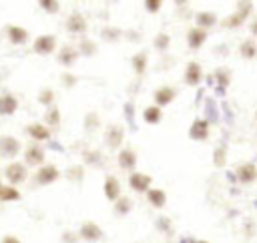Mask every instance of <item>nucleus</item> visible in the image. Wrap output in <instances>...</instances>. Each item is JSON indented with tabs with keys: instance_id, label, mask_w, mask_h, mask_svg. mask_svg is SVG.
<instances>
[{
	"instance_id": "obj_9",
	"label": "nucleus",
	"mask_w": 257,
	"mask_h": 243,
	"mask_svg": "<svg viewBox=\"0 0 257 243\" xmlns=\"http://www.w3.org/2000/svg\"><path fill=\"white\" fill-rule=\"evenodd\" d=\"M80 235H82L84 239L94 241V239H98V237H100V227H98V225H94V223H84V225H82V229H80Z\"/></svg>"
},
{
	"instance_id": "obj_3",
	"label": "nucleus",
	"mask_w": 257,
	"mask_h": 243,
	"mask_svg": "<svg viewBox=\"0 0 257 243\" xmlns=\"http://www.w3.org/2000/svg\"><path fill=\"white\" fill-rule=\"evenodd\" d=\"M6 177H8L10 183H20V181L26 177V169H24V165H20V163H12V165H8V169H6Z\"/></svg>"
},
{
	"instance_id": "obj_4",
	"label": "nucleus",
	"mask_w": 257,
	"mask_h": 243,
	"mask_svg": "<svg viewBox=\"0 0 257 243\" xmlns=\"http://www.w3.org/2000/svg\"><path fill=\"white\" fill-rule=\"evenodd\" d=\"M149 185H151V177H149V175H143V173L131 175V187H133L135 191H145Z\"/></svg>"
},
{
	"instance_id": "obj_6",
	"label": "nucleus",
	"mask_w": 257,
	"mask_h": 243,
	"mask_svg": "<svg viewBox=\"0 0 257 243\" xmlns=\"http://www.w3.org/2000/svg\"><path fill=\"white\" fill-rule=\"evenodd\" d=\"M56 177H58V171H56V169L50 165V167H44V169H40L36 179H38V183H40V185H48V183H52Z\"/></svg>"
},
{
	"instance_id": "obj_20",
	"label": "nucleus",
	"mask_w": 257,
	"mask_h": 243,
	"mask_svg": "<svg viewBox=\"0 0 257 243\" xmlns=\"http://www.w3.org/2000/svg\"><path fill=\"white\" fill-rule=\"evenodd\" d=\"M149 201H151L155 207H163V205H165V193L159 191V189H153V191H149Z\"/></svg>"
},
{
	"instance_id": "obj_14",
	"label": "nucleus",
	"mask_w": 257,
	"mask_h": 243,
	"mask_svg": "<svg viewBox=\"0 0 257 243\" xmlns=\"http://www.w3.org/2000/svg\"><path fill=\"white\" fill-rule=\"evenodd\" d=\"M203 40H205V30H201V28H193V30L189 32V46L199 48V46L203 44Z\"/></svg>"
},
{
	"instance_id": "obj_15",
	"label": "nucleus",
	"mask_w": 257,
	"mask_h": 243,
	"mask_svg": "<svg viewBox=\"0 0 257 243\" xmlns=\"http://www.w3.org/2000/svg\"><path fill=\"white\" fill-rule=\"evenodd\" d=\"M173 96H175V90H173V88H161V90L155 92L157 104H169V102L173 100Z\"/></svg>"
},
{
	"instance_id": "obj_23",
	"label": "nucleus",
	"mask_w": 257,
	"mask_h": 243,
	"mask_svg": "<svg viewBox=\"0 0 257 243\" xmlns=\"http://www.w3.org/2000/svg\"><path fill=\"white\" fill-rule=\"evenodd\" d=\"M20 193L16 189H10V187H0V199L4 201H12V199H18Z\"/></svg>"
},
{
	"instance_id": "obj_8",
	"label": "nucleus",
	"mask_w": 257,
	"mask_h": 243,
	"mask_svg": "<svg viewBox=\"0 0 257 243\" xmlns=\"http://www.w3.org/2000/svg\"><path fill=\"white\" fill-rule=\"evenodd\" d=\"M185 80H187L189 84H197V82L201 80V66H199L197 62H191V64L187 66V74H185Z\"/></svg>"
},
{
	"instance_id": "obj_28",
	"label": "nucleus",
	"mask_w": 257,
	"mask_h": 243,
	"mask_svg": "<svg viewBox=\"0 0 257 243\" xmlns=\"http://www.w3.org/2000/svg\"><path fill=\"white\" fill-rule=\"evenodd\" d=\"M207 116L213 120V123H217V112H215V102L213 100H207Z\"/></svg>"
},
{
	"instance_id": "obj_16",
	"label": "nucleus",
	"mask_w": 257,
	"mask_h": 243,
	"mask_svg": "<svg viewBox=\"0 0 257 243\" xmlns=\"http://www.w3.org/2000/svg\"><path fill=\"white\" fill-rule=\"evenodd\" d=\"M86 28V24H84V18L80 16V14H72L70 18H68V30L70 32H80V30H84Z\"/></svg>"
},
{
	"instance_id": "obj_27",
	"label": "nucleus",
	"mask_w": 257,
	"mask_h": 243,
	"mask_svg": "<svg viewBox=\"0 0 257 243\" xmlns=\"http://www.w3.org/2000/svg\"><path fill=\"white\" fill-rule=\"evenodd\" d=\"M241 54H243L245 58L255 56V44H253V42H243V46H241Z\"/></svg>"
},
{
	"instance_id": "obj_7",
	"label": "nucleus",
	"mask_w": 257,
	"mask_h": 243,
	"mask_svg": "<svg viewBox=\"0 0 257 243\" xmlns=\"http://www.w3.org/2000/svg\"><path fill=\"white\" fill-rule=\"evenodd\" d=\"M118 193H120L118 181H116L114 177H106V183H104V195H106L110 201H114V199L118 197Z\"/></svg>"
},
{
	"instance_id": "obj_37",
	"label": "nucleus",
	"mask_w": 257,
	"mask_h": 243,
	"mask_svg": "<svg viewBox=\"0 0 257 243\" xmlns=\"http://www.w3.org/2000/svg\"><path fill=\"white\" fill-rule=\"evenodd\" d=\"M50 118H52V120H50V123H54V125H56V123H58V112H56V110H54V112H52V114H50Z\"/></svg>"
},
{
	"instance_id": "obj_1",
	"label": "nucleus",
	"mask_w": 257,
	"mask_h": 243,
	"mask_svg": "<svg viewBox=\"0 0 257 243\" xmlns=\"http://www.w3.org/2000/svg\"><path fill=\"white\" fill-rule=\"evenodd\" d=\"M18 149H20V145H18L16 139H12V137H2L0 139V153L4 157H14L18 153Z\"/></svg>"
},
{
	"instance_id": "obj_5",
	"label": "nucleus",
	"mask_w": 257,
	"mask_h": 243,
	"mask_svg": "<svg viewBox=\"0 0 257 243\" xmlns=\"http://www.w3.org/2000/svg\"><path fill=\"white\" fill-rule=\"evenodd\" d=\"M16 106H18V102H16V98L12 94L0 96V114H12L16 110Z\"/></svg>"
},
{
	"instance_id": "obj_24",
	"label": "nucleus",
	"mask_w": 257,
	"mask_h": 243,
	"mask_svg": "<svg viewBox=\"0 0 257 243\" xmlns=\"http://www.w3.org/2000/svg\"><path fill=\"white\" fill-rule=\"evenodd\" d=\"M197 22L203 24V26H211V24H215V14L201 12V14H197Z\"/></svg>"
},
{
	"instance_id": "obj_2",
	"label": "nucleus",
	"mask_w": 257,
	"mask_h": 243,
	"mask_svg": "<svg viewBox=\"0 0 257 243\" xmlns=\"http://www.w3.org/2000/svg\"><path fill=\"white\" fill-rule=\"evenodd\" d=\"M54 36H38L36 42H34V50L38 54H48L54 50Z\"/></svg>"
},
{
	"instance_id": "obj_30",
	"label": "nucleus",
	"mask_w": 257,
	"mask_h": 243,
	"mask_svg": "<svg viewBox=\"0 0 257 243\" xmlns=\"http://www.w3.org/2000/svg\"><path fill=\"white\" fill-rule=\"evenodd\" d=\"M155 44H157V48H167V44H169V36H167V34H159Z\"/></svg>"
},
{
	"instance_id": "obj_19",
	"label": "nucleus",
	"mask_w": 257,
	"mask_h": 243,
	"mask_svg": "<svg viewBox=\"0 0 257 243\" xmlns=\"http://www.w3.org/2000/svg\"><path fill=\"white\" fill-rule=\"evenodd\" d=\"M239 179H241L243 183L253 181V179H255V167H253V165H243V167L239 169Z\"/></svg>"
},
{
	"instance_id": "obj_39",
	"label": "nucleus",
	"mask_w": 257,
	"mask_h": 243,
	"mask_svg": "<svg viewBox=\"0 0 257 243\" xmlns=\"http://www.w3.org/2000/svg\"><path fill=\"white\" fill-rule=\"evenodd\" d=\"M253 32L257 34V20H255V24H253Z\"/></svg>"
},
{
	"instance_id": "obj_35",
	"label": "nucleus",
	"mask_w": 257,
	"mask_h": 243,
	"mask_svg": "<svg viewBox=\"0 0 257 243\" xmlns=\"http://www.w3.org/2000/svg\"><path fill=\"white\" fill-rule=\"evenodd\" d=\"M82 50H84L86 54H92V50H94V46H92L90 42H84V44H82Z\"/></svg>"
},
{
	"instance_id": "obj_11",
	"label": "nucleus",
	"mask_w": 257,
	"mask_h": 243,
	"mask_svg": "<svg viewBox=\"0 0 257 243\" xmlns=\"http://www.w3.org/2000/svg\"><path fill=\"white\" fill-rule=\"evenodd\" d=\"M122 141V129L120 127H110L108 133H106V143L110 147H118Z\"/></svg>"
},
{
	"instance_id": "obj_10",
	"label": "nucleus",
	"mask_w": 257,
	"mask_h": 243,
	"mask_svg": "<svg viewBox=\"0 0 257 243\" xmlns=\"http://www.w3.org/2000/svg\"><path fill=\"white\" fill-rule=\"evenodd\" d=\"M189 135L193 139H205L207 137V120H195L191 131H189Z\"/></svg>"
},
{
	"instance_id": "obj_34",
	"label": "nucleus",
	"mask_w": 257,
	"mask_h": 243,
	"mask_svg": "<svg viewBox=\"0 0 257 243\" xmlns=\"http://www.w3.org/2000/svg\"><path fill=\"white\" fill-rule=\"evenodd\" d=\"M215 163H217V165H223V163H225V157H223V149L215 151Z\"/></svg>"
},
{
	"instance_id": "obj_13",
	"label": "nucleus",
	"mask_w": 257,
	"mask_h": 243,
	"mask_svg": "<svg viewBox=\"0 0 257 243\" xmlns=\"http://www.w3.org/2000/svg\"><path fill=\"white\" fill-rule=\"evenodd\" d=\"M249 10H251V4H241V10H239L235 16L227 18V22H225V24H227V26H237V24H239L247 14H249Z\"/></svg>"
},
{
	"instance_id": "obj_29",
	"label": "nucleus",
	"mask_w": 257,
	"mask_h": 243,
	"mask_svg": "<svg viewBox=\"0 0 257 243\" xmlns=\"http://www.w3.org/2000/svg\"><path fill=\"white\" fill-rule=\"evenodd\" d=\"M128 209H131V201H128V199H120V201L116 203V211H118V213H126Z\"/></svg>"
},
{
	"instance_id": "obj_26",
	"label": "nucleus",
	"mask_w": 257,
	"mask_h": 243,
	"mask_svg": "<svg viewBox=\"0 0 257 243\" xmlns=\"http://www.w3.org/2000/svg\"><path fill=\"white\" fill-rule=\"evenodd\" d=\"M133 64H135V68H137V72H145V64H147V56L141 52V54H137L135 58H133Z\"/></svg>"
},
{
	"instance_id": "obj_40",
	"label": "nucleus",
	"mask_w": 257,
	"mask_h": 243,
	"mask_svg": "<svg viewBox=\"0 0 257 243\" xmlns=\"http://www.w3.org/2000/svg\"><path fill=\"white\" fill-rule=\"evenodd\" d=\"M191 243H205V241H191Z\"/></svg>"
},
{
	"instance_id": "obj_25",
	"label": "nucleus",
	"mask_w": 257,
	"mask_h": 243,
	"mask_svg": "<svg viewBox=\"0 0 257 243\" xmlns=\"http://www.w3.org/2000/svg\"><path fill=\"white\" fill-rule=\"evenodd\" d=\"M74 56H76V52H74L72 48H62V52H60V62L70 64V62L74 60Z\"/></svg>"
},
{
	"instance_id": "obj_33",
	"label": "nucleus",
	"mask_w": 257,
	"mask_h": 243,
	"mask_svg": "<svg viewBox=\"0 0 257 243\" xmlns=\"http://www.w3.org/2000/svg\"><path fill=\"white\" fill-rule=\"evenodd\" d=\"M50 100H52V92H50V90L40 92V102H42V104H48Z\"/></svg>"
},
{
	"instance_id": "obj_18",
	"label": "nucleus",
	"mask_w": 257,
	"mask_h": 243,
	"mask_svg": "<svg viewBox=\"0 0 257 243\" xmlns=\"http://www.w3.org/2000/svg\"><path fill=\"white\" fill-rule=\"evenodd\" d=\"M28 133H30L34 139H40V141L50 137L48 129H46V127H42V125H32V127H28Z\"/></svg>"
},
{
	"instance_id": "obj_12",
	"label": "nucleus",
	"mask_w": 257,
	"mask_h": 243,
	"mask_svg": "<svg viewBox=\"0 0 257 243\" xmlns=\"http://www.w3.org/2000/svg\"><path fill=\"white\" fill-rule=\"evenodd\" d=\"M118 163H120V167L122 169H133L135 167V163H137V157H135V153L133 151H122V153H118Z\"/></svg>"
},
{
	"instance_id": "obj_22",
	"label": "nucleus",
	"mask_w": 257,
	"mask_h": 243,
	"mask_svg": "<svg viewBox=\"0 0 257 243\" xmlns=\"http://www.w3.org/2000/svg\"><path fill=\"white\" fill-rule=\"evenodd\" d=\"M42 159H44V155H42L40 149H28V153H26V161L28 163L38 165V163H42Z\"/></svg>"
},
{
	"instance_id": "obj_31",
	"label": "nucleus",
	"mask_w": 257,
	"mask_h": 243,
	"mask_svg": "<svg viewBox=\"0 0 257 243\" xmlns=\"http://www.w3.org/2000/svg\"><path fill=\"white\" fill-rule=\"evenodd\" d=\"M40 4H42L46 10H50V12H56V10H58V2H48V0H42Z\"/></svg>"
},
{
	"instance_id": "obj_32",
	"label": "nucleus",
	"mask_w": 257,
	"mask_h": 243,
	"mask_svg": "<svg viewBox=\"0 0 257 243\" xmlns=\"http://www.w3.org/2000/svg\"><path fill=\"white\" fill-rule=\"evenodd\" d=\"M145 6H147L151 12H157L159 6H161V2H159V0H149V2H145Z\"/></svg>"
},
{
	"instance_id": "obj_36",
	"label": "nucleus",
	"mask_w": 257,
	"mask_h": 243,
	"mask_svg": "<svg viewBox=\"0 0 257 243\" xmlns=\"http://www.w3.org/2000/svg\"><path fill=\"white\" fill-rule=\"evenodd\" d=\"M116 34H118V30H104V32H102V36H104V38H110V36L114 38Z\"/></svg>"
},
{
	"instance_id": "obj_17",
	"label": "nucleus",
	"mask_w": 257,
	"mask_h": 243,
	"mask_svg": "<svg viewBox=\"0 0 257 243\" xmlns=\"http://www.w3.org/2000/svg\"><path fill=\"white\" fill-rule=\"evenodd\" d=\"M8 36H10L12 42H18V44H20V42L26 40L28 34H26V30L20 28V26H10V28H8Z\"/></svg>"
},
{
	"instance_id": "obj_21",
	"label": "nucleus",
	"mask_w": 257,
	"mask_h": 243,
	"mask_svg": "<svg viewBox=\"0 0 257 243\" xmlns=\"http://www.w3.org/2000/svg\"><path fill=\"white\" fill-rule=\"evenodd\" d=\"M145 120H147V123H159V120H161V110H159V106H149V108L145 110Z\"/></svg>"
},
{
	"instance_id": "obj_38",
	"label": "nucleus",
	"mask_w": 257,
	"mask_h": 243,
	"mask_svg": "<svg viewBox=\"0 0 257 243\" xmlns=\"http://www.w3.org/2000/svg\"><path fill=\"white\" fill-rule=\"evenodd\" d=\"M4 243H20V241H18L16 237H6V239H4Z\"/></svg>"
}]
</instances>
